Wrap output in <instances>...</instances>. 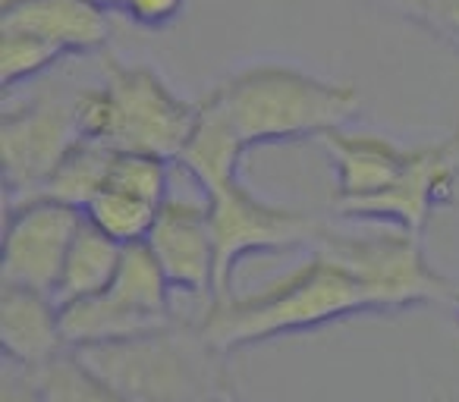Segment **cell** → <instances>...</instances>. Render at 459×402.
<instances>
[{
  "label": "cell",
  "instance_id": "1",
  "mask_svg": "<svg viewBox=\"0 0 459 402\" xmlns=\"http://www.w3.org/2000/svg\"><path fill=\"white\" fill-rule=\"evenodd\" d=\"M371 312L377 308L359 277L325 252H312L299 268L255 293L211 302L195 324L221 355H230L246 346L308 333Z\"/></svg>",
  "mask_w": 459,
  "mask_h": 402
},
{
  "label": "cell",
  "instance_id": "2",
  "mask_svg": "<svg viewBox=\"0 0 459 402\" xmlns=\"http://www.w3.org/2000/svg\"><path fill=\"white\" fill-rule=\"evenodd\" d=\"M211 95L237 126L246 148L325 139L350 126L362 110L356 85L333 82L277 60L230 73L211 89Z\"/></svg>",
  "mask_w": 459,
  "mask_h": 402
},
{
  "label": "cell",
  "instance_id": "3",
  "mask_svg": "<svg viewBox=\"0 0 459 402\" xmlns=\"http://www.w3.org/2000/svg\"><path fill=\"white\" fill-rule=\"evenodd\" d=\"M76 120L89 141L177 160L195 123V104L183 101L152 66L104 57L101 82L79 89Z\"/></svg>",
  "mask_w": 459,
  "mask_h": 402
},
{
  "label": "cell",
  "instance_id": "4",
  "mask_svg": "<svg viewBox=\"0 0 459 402\" xmlns=\"http://www.w3.org/2000/svg\"><path fill=\"white\" fill-rule=\"evenodd\" d=\"M129 402H230L223 355L198 324L164 327L126 343L76 352Z\"/></svg>",
  "mask_w": 459,
  "mask_h": 402
},
{
  "label": "cell",
  "instance_id": "5",
  "mask_svg": "<svg viewBox=\"0 0 459 402\" xmlns=\"http://www.w3.org/2000/svg\"><path fill=\"white\" fill-rule=\"evenodd\" d=\"M312 252H325L359 277L375 302L377 314L403 308L450 302L453 283H446L428 264L421 236L400 227H377L365 233H343L327 227Z\"/></svg>",
  "mask_w": 459,
  "mask_h": 402
},
{
  "label": "cell",
  "instance_id": "6",
  "mask_svg": "<svg viewBox=\"0 0 459 402\" xmlns=\"http://www.w3.org/2000/svg\"><path fill=\"white\" fill-rule=\"evenodd\" d=\"M217 249V299L233 295V274L249 255L315 249L327 224L308 211L271 205L243 183H227L204 195ZM214 299V302H217Z\"/></svg>",
  "mask_w": 459,
  "mask_h": 402
},
{
  "label": "cell",
  "instance_id": "7",
  "mask_svg": "<svg viewBox=\"0 0 459 402\" xmlns=\"http://www.w3.org/2000/svg\"><path fill=\"white\" fill-rule=\"evenodd\" d=\"M79 89H41L0 116V164L7 205L35 198L60 160L82 141L76 120Z\"/></svg>",
  "mask_w": 459,
  "mask_h": 402
},
{
  "label": "cell",
  "instance_id": "8",
  "mask_svg": "<svg viewBox=\"0 0 459 402\" xmlns=\"http://www.w3.org/2000/svg\"><path fill=\"white\" fill-rule=\"evenodd\" d=\"M82 224V211L51 198H26L7 205L0 283L54 295L70 245Z\"/></svg>",
  "mask_w": 459,
  "mask_h": 402
},
{
  "label": "cell",
  "instance_id": "9",
  "mask_svg": "<svg viewBox=\"0 0 459 402\" xmlns=\"http://www.w3.org/2000/svg\"><path fill=\"white\" fill-rule=\"evenodd\" d=\"M459 189V123L437 141L409 148L400 179L384 195L371 198L343 214L346 220L362 224L400 227L421 236L431 214L450 205Z\"/></svg>",
  "mask_w": 459,
  "mask_h": 402
},
{
  "label": "cell",
  "instance_id": "10",
  "mask_svg": "<svg viewBox=\"0 0 459 402\" xmlns=\"http://www.w3.org/2000/svg\"><path fill=\"white\" fill-rule=\"evenodd\" d=\"M145 245L158 258L173 293L195 295L208 305L217 299V249L208 201L167 198Z\"/></svg>",
  "mask_w": 459,
  "mask_h": 402
},
{
  "label": "cell",
  "instance_id": "11",
  "mask_svg": "<svg viewBox=\"0 0 459 402\" xmlns=\"http://www.w3.org/2000/svg\"><path fill=\"white\" fill-rule=\"evenodd\" d=\"M114 13L91 0H0V32H20L64 57L101 54L114 35Z\"/></svg>",
  "mask_w": 459,
  "mask_h": 402
},
{
  "label": "cell",
  "instance_id": "12",
  "mask_svg": "<svg viewBox=\"0 0 459 402\" xmlns=\"http://www.w3.org/2000/svg\"><path fill=\"white\" fill-rule=\"evenodd\" d=\"M321 141H325L327 154L333 160V173H337L333 211L340 218L350 208L384 195L400 179L409 158L406 145H396L387 135L356 133V129H337Z\"/></svg>",
  "mask_w": 459,
  "mask_h": 402
},
{
  "label": "cell",
  "instance_id": "13",
  "mask_svg": "<svg viewBox=\"0 0 459 402\" xmlns=\"http://www.w3.org/2000/svg\"><path fill=\"white\" fill-rule=\"evenodd\" d=\"M0 349L7 362L22 368H45L70 352L57 299L0 283Z\"/></svg>",
  "mask_w": 459,
  "mask_h": 402
},
{
  "label": "cell",
  "instance_id": "14",
  "mask_svg": "<svg viewBox=\"0 0 459 402\" xmlns=\"http://www.w3.org/2000/svg\"><path fill=\"white\" fill-rule=\"evenodd\" d=\"M246 151L249 148L239 139L237 126L230 123L223 107L214 101V95L208 91L202 101H195V123H192V133L179 151L177 164L195 179L204 195L227 183H237L239 160Z\"/></svg>",
  "mask_w": 459,
  "mask_h": 402
},
{
  "label": "cell",
  "instance_id": "15",
  "mask_svg": "<svg viewBox=\"0 0 459 402\" xmlns=\"http://www.w3.org/2000/svg\"><path fill=\"white\" fill-rule=\"evenodd\" d=\"M123 252H126V245L114 243V239L104 236L98 227H91L85 220L82 230L73 239L70 255H66L64 270H60L57 289H54L57 305H70V302H82L104 293L114 283L117 270H120Z\"/></svg>",
  "mask_w": 459,
  "mask_h": 402
},
{
  "label": "cell",
  "instance_id": "16",
  "mask_svg": "<svg viewBox=\"0 0 459 402\" xmlns=\"http://www.w3.org/2000/svg\"><path fill=\"white\" fill-rule=\"evenodd\" d=\"M114 154H117L114 148L101 145V141L82 139L64 160H60V167L51 173L45 189L35 198H51V201H60V205L85 211L91 198L108 185Z\"/></svg>",
  "mask_w": 459,
  "mask_h": 402
},
{
  "label": "cell",
  "instance_id": "17",
  "mask_svg": "<svg viewBox=\"0 0 459 402\" xmlns=\"http://www.w3.org/2000/svg\"><path fill=\"white\" fill-rule=\"evenodd\" d=\"M164 205H152L145 198H135L123 189H114V185H104L95 198L85 208V220L91 227L110 236L120 245H139L148 239L154 220H158V211Z\"/></svg>",
  "mask_w": 459,
  "mask_h": 402
},
{
  "label": "cell",
  "instance_id": "18",
  "mask_svg": "<svg viewBox=\"0 0 459 402\" xmlns=\"http://www.w3.org/2000/svg\"><path fill=\"white\" fill-rule=\"evenodd\" d=\"M41 399L45 402H129L120 389L98 377L76 352H64L39 368Z\"/></svg>",
  "mask_w": 459,
  "mask_h": 402
},
{
  "label": "cell",
  "instance_id": "19",
  "mask_svg": "<svg viewBox=\"0 0 459 402\" xmlns=\"http://www.w3.org/2000/svg\"><path fill=\"white\" fill-rule=\"evenodd\" d=\"M66 60L51 45L20 32H0V85L4 91H13L16 85H26L32 79L45 76L48 70Z\"/></svg>",
  "mask_w": 459,
  "mask_h": 402
},
{
  "label": "cell",
  "instance_id": "20",
  "mask_svg": "<svg viewBox=\"0 0 459 402\" xmlns=\"http://www.w3.org/2000/svg\"><path fill=\"white\" fill-rule=\"evenodd\" d=\"M167 164L170 160L152 158V154L117 151L110 164L108 185L123 189L135 198H145L152 205H164L170 198V179H167Z\"/></svg>",
  "mask_w": 459,
  "mask_h": 402
},
{
  "label": "cell",
  "instance_id": "21",
  "mask_svg": "<svg viewBox=\"0 0 459 402\" xmlns=\"http://www.w3.org/2000/svg\"><path fill=\"white\" fill-rule=\"evenodd\" d=\"M409 16L459 51V0H419Z\"/></svg>",
  "mask_w": 459,
  "mask_h": 402
},
{
  "label": "cell",
  "instance_id": "22",
  "mask_svg": "<svg viewBox=\"0 0 459 402\" xmlns=\"http://www.w3.org/2000/svg\"><path fill=\"white\" fill-rule=\"evenodd\" d=\"M186 0H123L120 13L139 29H167L183 16Z\"/></svg>",
  "mask_w": 459,
  "mask_h": 402
},
{
  "label": "cell",
  "instance_id": "23",
  "mask_svg": "<svg viewBox=\"0 0 459 402\" xmlns=\"http://www.w3.org/2000/svg\"><path fill=\"white\" fill-rule=\"evenodd\" d=\"M0 402H45L41 399L39 368H22L4 358L0 368Z\"/></svg>",
  "mask_w": 459,
  "mask_h": 402
},
{
  "label": "cell",
  "instance_id": "24",
  "mask_svg": "<svg viewBox=\"0 0 459 402\" xmlns=\"http://www.w3.org/2000/svg\"><path fill=\"white\" fill-rule=\"evenodd\" d=\"M381 4H387V7H396L400 13L409 16V10H412L415 4H419V0H381Z\"/></svg>",
  "mask_w": 459,
  "mask_h": 402
},
{
  "label": "cell",
  "instance_id": "25",
  "mask_svg": "<svg viewBox=\"0 0 459 402\" xmlns=\"http://www.w3.org/2000/svg\"><path fill=\"white\" fill-rule=\"evenodd\" d=\"M91 4H98V7H104L108 13H120V4L123 0H91Z\"/></svg>",
  "mask_w": 459,
  "mask_h": 402
},
{
  "label": "cell",
  "instance_id": "26",
  "mask_svg": "<svg viewBox=\"0 0 459 402\" xmlns=\"http://www.w3.org/2000/svg\"><path fill=\"white\" fill-rule=\"evenodd\" d=\"M450 305H453V314L459 321V283H453V293H450Z\"/></svg>",
  "mask_w": 459,
  "mask_h": 402
},
{
  "label": "cell",
  "instance_id": "27",
  "mask_svg": "<svg viewBox=\"0 0 459 402\" xmlns=\"http://www.w3.org/2000/svg\"><path fill=\"white\" fill-rule=\"evenodd\" d=\"M230 402H233V399H230Z\"/></svg>",
  "mask_w": 459,
  "mask_h": 402
}]
</instances>
